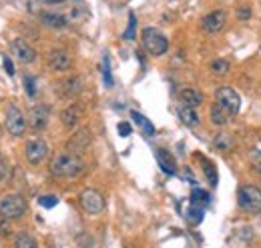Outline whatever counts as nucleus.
<instances>
[{"instance_id":"obj_1","label":"nucleus","mask_w":261,"mask_h":248,"mask_svg":"<svg viewBox=\"0 0 261 248\" xmlns=\"http://www.w3.org/2000/svg\"><path fill=\"white\" fill-rule=\"evenodd\" d=\"M48 170L57 178H76L85 172V162L81 160V154L74 152H59L53 156Z\"/></svg>"},{"instance_id":"obj_2","label":"nucleus","mask_w":261,"mask_h":248,"mask_svg":"<svg viewBox=\"0 0 261 248\" xmlns=\"http://www.w3.org/2000/svg\"><path fill=\"white\" fill-rule=\"evenodd\" d=\"M237 204L247 214H259L261 212V190L253 184H245L237 192Z\"/></svg>"},{"instance_id":"obj_3","label":"nucleus","mask_w":261,"mask_h":248,"mask_svg":"<svg viewBox=\"0 0 261 248\" xmlns=\"http://www.w3.org/2000/svg\"><path fill=\"white\" fill-rule=\"evenodd\" d=\"M141 40H143V46L145 50L151 54V56H163L165 52L169 50V40L161 30L157 28H145L141 34Z\"/></svg>"},{"instance_id":"obj_4","label":"nucleus","mask_w":261,"mask_h":248,"mask_svg":"<svg viewBox=\"0 0 261 248\" xmlns=\"http://www.w3.org/2000/svg\"><path fill=\"white\" fill-rule=\"evenodd\" d=\"M27 212V202L20 194H4L0 198V216L6 220H16Z\"/></svg>"},{"instance_id":"obj_5","label":"nucleus","mask_w":261,"mask_h":248,"mask_svg":"<svg viewBox=\"0 0 261 248\" xmlns=\"http://www.w3.org/2000/svg\"><path fill=\"white\" fill-rule=\"evenodd\" d=\"M4 124L12 136H22L27 130V116L16 104H8L4 110Z\"/></svg>"},{"instance_id":"obj_6","label":"nucleus","mask_w":261,"mask_h":248,"mask_svg":"<svg viewBox=\"0 0 261 248\" xmlns=\"http://www.w3.org/2000/svg\"><path fill=\"white\" fill-rule=\"evenodd\" d=\"M79 202L89 214H100L105 210V196L95 188H85L79 194Z\"/></svg>"},{"instance_id":"obj_7","label":"nucleus","mask_w":261,"mask_h":248,"mask_svg":"<svg viewBox=\"0 0 261 248\" xmlns=\"http://www.w3.org/2000/svg\"><path fill=\"white\" fill-rule=\"evenodd\" d=\"M24 154H27V160H29L33 166H38V164H42L44 158L48 156V144H46L42 138H33V140L27 142Z\"/></svg>"},{"instance_id":"obj_8","label":"nucleus","mask_w":261,"mask_h":248,"mask_svg":"<svg viewBox=\"0 0 261 248\" xmlns=\"http://www.w3.org/2000/svg\"><path fill=\"white\" fill-rule=\"evenodd\" d=\"M217 102L227 110L231 116L241 110V98H239V94L235 92L233 88H229V86L217 88Z\"/></svg>"},{"instance_id":"obj_9","label":"nucleus","mask_w":261,"mask_h":248,"mask_svg":"<svg viewBox=\"0 0 261 248\" xmlns=\"http://www.w3.org/2000/svg\"><path fill=\"white\" fill-rule=\"evenodd\" d=\"M227 24V14L223 10H213L209 12L207 16L201 18V28L207 32V34H217L225 28Z\"/></svg>"},{"instance_id":"obj_10","label":"nucleus","mask_w":261,"mask_h":248,"mask_svg":"<svg viewBox=\"0 0 261 248\" xmlns=\"http://www.w3.org/2000/svg\"><path fill=\"white\" fill-rule=\"evenodd\" d=\"M50 120V110H48V106L46 104H36L31 108V112H29V124H31V128L33 130H44L46 128V124Z\"/></svg>"},{"instance_id":"obj_11","label":"nucleus","mask_w":261,"mask_h":248,"mask_svg":"<svg viewBox=\"0 0 261 248\" xmlns=\"http://www.w3.org/2000/svg\"><path fill=\"white\" fill-rule=\"evenodd\" d=\"M89 146H91V130H89V128L76 130V132L70 136V140H68V150L74 152V154H83Z\"/></svg>"},{"instance_id":"obj_12","label":"nucleus","mask_w":261,"mask_h":248,"mask_svg":"<svg viewBox=\"0 0 261 248\" xmlns=\"http://www.w3.org/2000/svg\"><path fill=\"white\" fill-rule=\"evenodd\" d=\"M12 52H14V56L22 64H33L36 60V50H34L33 46H29L27 40H22V38L12 40Z\"/></svg>"},{"instance_id":"obj_13","label":"nucleus","mask_w":261,"mask_h":248,"mask_svg":"<svg viewBox=\"0 0 261 248\" xmlns=\"http://www.w3.org/2000/svg\"><path fill=\"white\" fill-rule=\"evenodd\" d=\"M72 64V58L66 50H53L48 52V68L55 70V72H65L70 68Z\"/></svg>"},{"instance_id":"obj_14","label":"nucleus","mask_w":261,"mask_h":248,"mask_svg":"<svg viewBox=\"0 0 261 248\" xmlns=\"http://www.w3.org/2000/svg\"><path fill=\"white\" fill-rule=\"evenodd\" d=\"M61 120H63V124H65L66 128H74L76 124L83 120V108L79 104H70L68 108L63 110Z\"/></svg>"},{"instance_id":"obj_15","label":"nucleus","mask_w":261,"mask_h":248,"mask_svg":"<svg viewBox=\"0 0 261 248\" xmlns=\"http://www.w3.org/2000/svg\"><path fill=\"white\" fill-rule=\"evenodd\" d=\"M177 114H179V120L185 124L187 128H195L197 124H199V114L195 112V108L193 106H187V104H179V108H177Z\"/></svg>"},{"instance_id":"obj_16","label":"nucleus","mask_w":261,"mask_h":248,"mask_svg":"<svg viewBox=\"0 0 261 248\" xmlns=\"http://www.w3.org/2000/svg\"><path fill=\"white\" fill-rule=\"evenodd\" d=\"M155 156H157V162H159V166H161V170L165 174L173 176L177 172V164H175V158L171 156V152H167L165 148H157Z\"/></svg>"},{"instance_id":"obj_17","label":"nucleus","mask_w":261,"mask_h":248,"mask_svg":"<svg viewBox=\"0 0 261 248\" xmlns=\"http://www.w3.org/2000/svg\"><path fill=\"white\" fill-rule=\"evenodd\" d=\"M179 100H181L183 104H187V106H193V108H197V106L203 102V94L199 92L197 88L187 86V88H183V90L179 92Z\"/></svg>"},{"instance_id":"obj_18","label":"nucleus","mask_w":261,"mask_h":248,"mask_svg":"<svg viewBox=\"0 0 261 248\" xmlns=\"http://www.w3.org/2000/svg\"><path fill=\"white\" fill-rule=\"evenodd\" d=\"M61 86H63V90H61V92H63V96H66V98H72V96L81 94V90H83V80H81L79 76H70V78H66Z\"/></svg>"},{"instance_id":"obj_19","label":"nucleus","mask_w":261,"mask_h":248,"mask_svg":"<svg viewBox=\"0 0 261 248\" xmlns=\"http://www.w3.org/2000/svg\"><path fill=\"white\" fill-rule=\"evenodd\" d=\"M209 114H211V122L215 124V126H225V124L229 122V116H231L219 102H215V104L211 106Z\"/></svg>"},{"instance_id":"obj_20","label":"nucleus","mask_w":261,"mask_h":248,"mask_svg":"<svg viewBox=\"0 0 261 248\" xmlns=\"http://www.w3.org/2000/svg\"><path fill=\"white\" fill-rule=\"evenodd\" d=\"M40 20H42V24L48 26V28H65L66 26L65 16L55 14V12H44V14H40Z\"/></svg>"},{"instance_id":"obj_21","label":"nucleus","mask_w":261,"mask_h":248,"mask_svg":"<svg viewBox=\"0 0 261 248\" xmlns=\"http://www.w3.org/2000/svg\"><path fill=\"white\" fill-rule=\"evenodd\" d=\"M130 118L135 120V124H137V126H141V130H143L147 136H153V134H155V126L151 124V120H149L147 116H143L141 112L133 110V112H130Z\"/></svg>"},{"instance_id":"obj_22","label":"nucleus","mask_w":261,"mask_h":248,"mask_svg":"<svg viewBox=\"0 0 261 248\" xmlns=\"http://www.w3.org/2000/svg\"><path fill=\"white\" fill-rule=\"evenodd\" d=\"M213 146H215L219 152H229V150L233 148V140H231V136H229V134L221 132V134H217V136H215Z\"/></svg>"},{"instance_id":"obj_23","label":"nucleus","mask_w":261,"mask_h":248,"mask_svg":"<svg viewBox=\"0 0 261 248\" xmlns=\"http://www.w3.org/2000/svg\"><path fill=\"white\" fill-rule=\"evenodd\" d=\"M201 162H203V172H205V176H207L209 184L215 188L217 182H219V178H217V170H215L213 162H211V160H207V158H201Z\"/></svg>"},{"instance_id":"obj_24","label":"nucleus","mask_w":261,"mask_h":248,"mask_svg":"<svg viewBox=\"0 0 261 248\" xmlns=\"http://www.w3.org/2000/svg\"><path fill=\"white\" fill-rule=\"evenodd\" d=\"M203 218H205V210H203V206H197V204H191L189 206V210H187V222L189 224H201L203 222Z\"/></svg>"},{"instance_id":"obj_25","label":"nucleus","mask_w":261,"mask_h":248,"mask_svg":"<svg viewBox=\"0 0 261 248\" xmlns=\"http://www.w3.org/2000/svg\"><path fill=\"white\" fill-rule=\"evenodd\" d=\"M209 200H211V196H209L205 190H201V188H193V192H191V204L205 206V204H209Z\"/></svg>"},{"instance_id":"obj_26","label":"nucleus","mask_w":261,"mask_h":248,"mask_svg":"<svg viewBox=\"0 0 261 248\" xmlns=\"http://www.w3.org/2000/svg\"><path fill=\"white\" fill-rule=\"evenodd\" d=\"M14 246L16 248H36V240L33 236H29L27 232H20L16 238H14Z\"/></svg>"},{"instance_id":"obj_27","label":"nucleus","mask_w":261,"mask_h":248,"mask_svg":"<svg viewBox=\"0 0 261 248\" xmlns=\"http://www.w3.org/2000/svg\"><path fill=\"white\" fill-rule=\"evenodd\" d=\"M229 68H231V64L227 60H223V58H217V60L211 62V72L217 74V76H225L229 72Z\"/></svg>"},{"instance_id":"obj_28","label":"nucleus","mask_w":261,"mask_h":248,"mask_svg":"<svg viewBox=\"0 0 261 248\" xmlns=\"http://www.w3.org/2000/svg\"><path fill=\"white\" fill-rule=\"evenodd\" d=\"M102 80L105 84L111 88L113 86V74H111V60H109V54H105L102 58Z\"/></svg>"},{"instance_id":"obj_29","label":"nucleus","mask_w":261,"mask_h":248,"mask_svg":"<svg viewBox=\"0 0 261 248\" xmlns=\"http://www.w3.org/2000/svg\"><path fill=\"white\" fill-rule=\"evenodd\" d=\"M135 32H137V16L130 12L129 14V24H127V30L123 34L125 40H135Z\"/></svg>"},{"instance_id":"obj_30","label":"nucleus","mask_w":261,"mask_h":248,"mask_svg":"<svg viewBox=\"0 0 261 248\" xmlns=\"http://www.w3.org/2000/svg\"><path fill=\"white\" fill-rule=\"evenodd\" d=\"M38 204L44 206V208H55V206L59 204V198L53 196V194H46V196H40V198H38Z\"/></svg>"},{"instance_id":"obj_31","label":"nucleus","mask_w":261,"mask_h":248,"mask_svg":"<svg viewBox=\"0 0 261 248\" xmlns=\"http://www.w3.org/2000/svg\"><path fill=\"white\" fill-rule=\"evenodd\" d=\"M22 82H24V88H27V94H29V96H34V94H36V80H34V76H31V74H27V76L22 78Z\"/></svg>"},{"instance_id":"obj_32","label":"nucleus","mask_w":261,"mask_h":248,"mask_svg":"<svg viewBox=\"0 0 261 248\" xmlns=\"http://www.w3.org/2000/svg\"><path fill=\"white\" fill-rule=\"evenodd\" d=\"M237 18H239V20H247V18H251V8H249V6H241V8H237Z\"/></svg>"},{"instance_id":"obj_33","label":"nucleus","mask_w":261,"mask_h":248,"mask_svg":"<svg viewBox=\"0 0 261 248\" xmlns=\"http://www.w3.org/2000/svg\"><path fill=\"white\" fill-rule=\"evenodd\" d=\"M117 130H119V134L123 136V138H127V136H130V124L129 122H119V126H117Z\"/></svg>"},{"instance_id":"obj_34","label":"nucleus","mask_w":261,"mask_h":248,"mask_svg":"<svg viewBox=\"0 0 261 248\" xmlns=\"http://www.w3.org/2000/svg\"><path fill=\"white\" fill-rule=\"evenodd\" d=\"M2 64H4L6 74H8V76H14V64H12V60H10L8 56H4V62H2Z\"/></svg>"},{"instance_id":"obj_35","label":"nucleus","mask_w":261,"mask_h":248,"mask_svg":"<svg viewBox=\"0 0 261 248\" xmlns=\"http://www.w3.org/2000/svg\"><path fill=\"white\" fill-rule=\"evenodd\" d=\"M6 176H8V164H6V160L0 156V182H2Z\"/></svg>"},{"instance_id":"obj_36","label":"nucleus","mask_w":261,"mask_h":248,"mask_svg":"<svg viewBox=\"0 0 261 248\" xmlns=\"http://www.w3.org/2000/svg\"><path fill=\"white\" fill-rule=\"evenodd\" d=\"M251 160H253V164H255V170H259V172H261V150L253 152Z\"/></svg>"},{"instance_id":"obj_37","label":"nucleus","mask_w":261,"mask_h":248,"mask_svg":"<svg viewBox=\"0 0 261 248\" xmlns=\"http://www.w3.org/2000/svg\"><path fill=\"white\" fill-rule=\"evenodd\" d=\"M44 2H48V4H61V2H65V0H44Z\"/></svg>"}]
</instances>
